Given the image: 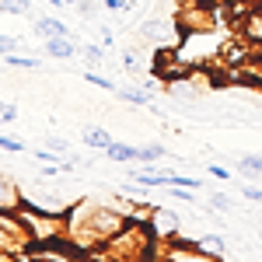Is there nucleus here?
<instances>
[{
    "instance_id": "11",
    "label": "nucleus",
    "mask_w": 262,
    "mask_h": 262,
    "mask_svg": "<svg viewBox=\"0 0 262 262\" xmlns=\"http://www.w3.org/2000/svg\"><path fill=\"white\" fill-rule=\"evenodd\" d=\"M196 245H200V252L206 255V259H224V255H227V242H224L217 231H210V234L196 238Z\"/></svg>"
},
{
    "instance_id": "7",
    "label": "nucleus",
    "mask_w": 262,
    "mask_h": 262,
    "mask_svg": "<svg viewBox=\"0 0 262 262\" xmlns=\"http://www.w3.org/2000/svg\"><path fill=\"white\" fill-rule=\"evenodd\" d=\"M32 35L46 42V39H56V35H74V32H70V25H67V21L53 18V14H42V18L32 21Z\"/></svg>"
},
{
    "instance_id": "30",
    "label": "nucleus",
    "mask_w": 262,
    "mask_h": 262,
    "mask_svg": "<svg viewBox=\"0 0 262 262\" xmlns=\"http://www.w3.org/2000/svg\"><path fill=\"white\" fill-rule=\"evenodd\" d=\"M206 175H213L217 182H227V179H231V171H227L224 164H210V168H206Z\"/></svg>"
},
{
    "instance_id": "20",
    "label": "nucleus",
    "mask_w": 262,
    "mask_h": 262,
    "mask_svg": "<svg viewBox=\"0 0 262 262\" xmlns=\"http://www.w3.org/2000/svg\"><path fill=\"white\" fill-rule=\"evenodd\" d=\"M245 32H248V42H262V11H259V14H248Z\"/></svg>"
},
{
    "instance_id": "35",
    "label": "nucleus",
    "mask_w": 262,
    "mask_h": 262,
    "mask_svg": "<svg viewBox=\"0 0 262 262\" xmlns=\"http://www.w3.org/2000/svg\"><path fill=\"white\" fill-rule=\"evenodd\" d=\"M4 67H7V63H0V77H4Z\"/></svg>"
},
{
    "instance_id": "29",
    "label": "nucleus",
    "mask_w": 262,
    "mask_h": 262,
    "mask_svg": "<svg viewBox=\"0 0 262 262\" xmlns=\"http://www.w3.org/2000/svg\"><path fill=\"white\" fill-rule=\"evenodd\" d=\"M0 119L4 122H18V108L11 101H0Z\"/></svg>"
},
{
    "instance_id": "14",
    "label": "nucleus",
    "mask_w": 262,
    "mask_h": 262,
    "mask_svg": "<svg viewBox=\"0 0 262 262\" xmlns=\"http://www.w3.org/2000/svg\"><path fill=\"white\" fill-rule=\"evenodd\" d=\"M168 158V150H164L161 143H143V147H137V161L140 164H154V161H164Z\"/></svg>"
},
{
    "instance_id": "17",
    "label": "nucleus",
    "mask_w": 262,
    "mask_h": 262,
    "mask_svg": "<svg viewBox=\"0 0 262 262\" xmlns=\"http://www.w3.org/2000/svg\"><path fill=\"white\" fill-rule=\"evenodd\" d=\"M4 63H7V67H14V70H42V63L35 60V56H18V53H7Z\"/></svg>"
},
{
    "instance_id": "36",
    "label": "nucleus",
    "mask_w": 262,
    "mask_h": 262,
    "mask_svg": "<svg viewBox=\"0 0 262 262\" xmlns=\"http://www.w3.org/2000/svg\"><path fill=\"white\" fill-rule=\"evenodd\" d=\"M4 126H7V122H4V119H0V129H4Z\"/></svg>"
},
{
    "instance_id": "13",
    "label": "nucleus",
    "mask_w": 262,
    "mask_h": 262,
    "mask_svg": "<svg viewBox=\"0 0 262 262\" xmlns=\"http://www.w3.org/2000/svg\"><path fill=\"white\" fill-rule=\"evenodd\" d=\"M0 206L4 210H18L21 206V189L7 175H0Z\"/></svg>"
},
{
    "instance_id": "10",
    "label": "nucleus",
    "mask_w": 262,
    "mask_h": 262,
    "mask_svg": "<svg viewBox=\"0 0 262 262\" xmlns=\"http://www.w3.org/2000/svg\"><path fill=\"white\" fill-rule=\"evenodd\" d=\"M129 179L143 185V189H168L171 185V175H164V171H150V168H137Z\"/></svg>"
},
{
    "instance_id": "12",
    "label": "nucleus",
    "mask_w": 262,
    "mask_h": 262,
    "mask_svg": "<svg viewBox=\"0 0 262 262\" xmlns=\"http://www.w3.org/2000/svg\"><path fill=\"white\" fill-rule=\"evenodd\" d=\"M105 158H108V161H116V164H133L137 161V147H133V143H108V147H105Z\"/></svg>"
},
{
    "instance_id": "18",
    "label": "nucleus",
    "mask_w": 262,
    "mask_h": 262,
    "mask_svg": "<svg viewBox=\"0 0 262 262\" xmlns=\"http://www.w3.org/2000/svg\"><path fill=\"white\" fill-rule=\"evenodd\" d=\"M84 143H88V147H95V150H105V147L112 143V137H108L105 129L95 126V129H84Z\"/></svg>"
},
{
    "instance_id": "34",
    "label": "nucleus",
    "mask_w": 262,
    "mask_h": 262,
    "mask_svg": "<svg viewBox=\"0 0 262 262\" xmlns=\"http://www.w3.org/2000/svg\"><path fill=\"white\" fill-rule=\"evenodd\" d=\"M213 4H221V7H224V4H234V0H213Z\"/></svg>"
},
{
    "instance_id": "24",
    "label": "nucleus",
    "mask_w": 262,
    "mask_h": 262,
    "mask_svg": "<svg viewBox=\"0 0 262 262\" xmlns=\"http://www.w3.org/2000/svg\"><path fill=\"white\" fill-rule=\"evenodd\" d=\"M0 150H4V154H21V150H25V143L14 140V137H4V129H0Z\"/></svg>"
},
{
    "instance_id": "28",
    "label": "nucleus",
    "mask_w": 262,
    "mask_h": 262,
    "mask_svg": "<svg viewBox=\"0 0 262 262\" xmlns=\"http://www.w3.org/2000/svg\"><path fill=\"white\" fill-rule=\"evenodd\" d=\"M46 147L56 150V154H63V158H67V150H70V143L63 140V137H46Z\"/></svg>"
},
{
    "instance_id": "21",
    "label": "nucleus",
    "mask_w": 262,
    "mask_h": 262,
    "mask_svg": "<svg viewBox=\"0 0 262 262\" xmlns=\"http://www.w3.org/2000/svg\"><path fill=\"white\" fill-rule=\"evenodd\" d=\"M231 206H234L231 192H213V196H210V210H213V213H227Z\"/></svg>"
},
{
    "instance_id": "26",
    "label": "nucleus",
    "mask_w": 262,
    "mask_h": 262,
    "mask_svg": "<svg viewBox=\"0 0 262 262\" xmlns=\"http://www.w3.org/2000/svg\"><path fill=\"white\" fill-rule=\"evenodd\" d=\"M171 185H182V189H196V192L203 189V182H200V179H192V175H171Z\"/></svg>"
},
{
    "instance_id": "23",
    "label": "nucleus",
    "mask_w": 262,
    "mask_h": 262,
    "mask_svg": "<svg viewBox=\"0 0 262 262\" xmlns=\"http://www.w3.org/2000/svg\"><path fill=\"white\" fill-rule=\"evenodd\" d=\"M84 77H88V84H95V88H101V91H116V81H108L105 74H98V70H88Z\"/></svg>"
},
{
    "instance_id": "1",
    "label": "nucleus",
    "mask_w": 262,
    "mask_h": 262,
    "mask_svg": "<svg viewBox=\"0 0 262 262\" xmlns=\"http://www.w3.org/2000/svg\"><path fill=\"white\" fill-rule=\"evenodd\" d=\"M224 42H227V35H221L210 25L206 28H189V32H182V42L175 46V53L189 70L192 67H210V63H217Z\"/></svg>"
},
{
    "instance_id": "5",
    "label": "nucleus",
    "mask_w": 262,
    "mask_h": 262,
    "mask_svg": "<svg viewBox=\"0 0 262 262\" xmlns=\"http://www.w3.org/2000/svg\"><path fill=\"white\" fill-rule=\"evenodd\" d=\"M137 35H140L147 46H154V49L161 53V49H175V46L182 42V25H179V21H164V18L140 21Z\"/></svg>"
},
{
    "instance_id": "32",
    "label": "nucleus",
    "mask_w": 262,
    "mask_h": 262,
    "mask_svg": "<svg viewBox=\"0 0 262 262\" xmlns=\"http://www.w3.org/2000/svg\"><path fill=\"white\" fill-rule=\"evenodd\" d=\"M18 49V42L11 39V35H0V56H7V53H14Z\"/></svg>"
},
{
    "instance_id": "6",
    "label": "nucleus",
    "mask_w": 262,
    "mask_h": 262,
    "mask_svg": "<svg viewBox=\"0 0 262 262\" xmlns=\"http://www.w3.org/2000/svg\"><path fill=\"white\" fill-rule=\"evenodd\" d=\"M147 227H150V234H154V242H168V238H175L179 234V217L171 213V210H164V206H150V213H147Z\"/></svg>"
},
{
    "instance_id": "8",
    "label": "nucleus",
    "mask_w": 262,
    "mask_h": 262,
    "mask_svg": "<svg viewBox=\"0 0 262 262\" xmlns=\"http://www.w3.org/2000/svg\"><path fill=\"white\" fill-rule=\"evenodd\" d=\"M81 49H77V42L74 35H56V39H46V56H53V60H74Z\"/></svg>"
},
{
    "instance_id": "33",
    "label": "nucleus",
    "mask_w": 262,
    "mask_h": 262,
    "mask_svg": "<svg viewBox=\"0 0 262 262\" xmlns=\"http://www.w3.org/2000/svg\"><path fill=\"white\" fill-rule=\"evenodd\" d=\"M101 46H105V49H112V46H116V35H112V28H101Z\"/></svg>"
},
{
    "instance_id": "27",
    "label": "nucleus",
    "mask_w": 262,
    "mask_h": 262,
    "mask_svg": "<svg viewBox=\"0 0 262 262\" xmlns=\"http://www.w3.org/2000/svg\"><path fill=\"white\" fill-rule=\"evenodd\" d=\"M168 189H171V200H179V203H192L196 200V196H192L196 189H182V185H168Z\"/></svg>"
},
{
    "instance_id": "15",
    "label": "nucleus",
    "mask_w": 262,
    "mask_h": 262,
    "mask_svg": "<svg viewBox=\"0 0 262 262\" xmlns=\"http://www.w3.org/2000/svg\"><path fill=\"white\" fill-rule=\"evenodd\" d=\"M0 11L14 18H32V0H0Z\"/></svg>"
},
{
    "instance_id": "22",
    "label": "nucleus",
    "mask_w": 262,
    "mask_h": 262,
    "mask_svg": "<svg viewBox=\"0 0 262 262\" xmlns=\"http://www.w3.org/2000/svg\"><path fill=\"white\" fill-rule=\"evenodd\" d=\"M81 56L84 60H91V63H98V67H105V46H81Z\"/></svg>"
},
{
    "instance_id": "16",
    "label": "nucleus",
    "mask_w": 262,
    "mask_h": 262,
    "mask_svg": "<svg viewBox=\"0 0 262 262\" xmlns=\"http://www.w3.org/2000/svg\"><path fill=\"white\" fill-rule=\"evenodd\" d=\"M122 70L129 74V77H143V70H147V63L140 60V53H122Z\"/></svg>"
},
{
    "instance_id": "4",
    "label": "nucleus",
    "mask_w": 262,
    "mask_h": 262,
    "mask_svg": "<svg viewBox=\"0 0 262 262\" xmlns=\"http://www.w3.org/2000/svg\"><path fill=\"white\" fill-rule=\"evenodd\" d=\"M18 213H21V221H25V227L32 231L35 245H46V242H56V238H67V213H46V210H39V206H28V203H21Z\"/></svg>"
},
{
    "instance_id": "9",
    "label": "nucleus",
    "mask_w": 262,
    "mask_h": 262,
    "mask_svg": "<svg viewBox=\"0 0 262 262\" xmlns=\"http://www.w3.org/2000/svg\"><path fill=\"white\" fill-rule=\"evenodd\" d=\"M116 98L126 105H140V108H154V91L147 88H116Z\"/></svg>"
},
{
    "instance_id": "3",
    "label": "nucleus",
    "mask_w": 262,
    "mask_h": 262,
    "mask_svg": "<svg viewBox=\"0 0 262 262\" xmlns=\"http://www.w3.org/2000/svg\"><path fill=\"white\" fill-rule=\"evenodd\" d=\"M32 245H35V238L25 227L21 213L0 206V259H25Z\"/></svg>"
},
{
    "instance_id": "37",
    "label": "nucleus",
    "mask_w": 262,
    "mask_h": 262,
    "mask_svg": "<svg viewBox=\"0 0 262 262\" xmlns=\"http://www.w3.org/2000/svg\"><path fill=\"white\" fill-rule=\"evenodd\" d=\"M259 224H262V217H259Z\"/></svg>"
},
{
    "instance_id": "25",
    "label": "nucleus",
    "mask_w": 262,
    "mask_h": 262,
    "mask_svg": "<svg viewBox=\"0 0 262 262\" xmlns=\"http://www.w3.org/2000/svg\"><path fill=\"white\" fill-rule=\"evenodd\" d=\"M242 196L248 203H262V185H255V182H245L242 185Z\"/></svg>"
},
{
    "instance_id": "2",
    "label": "nucleus",
    "mask_w": 262,
    "mask_h": 262,
    "mask_svg": "<svg viewBox=\"0 0 262 262\" xmlns=\"http://www.w3.org/2000/svg\"><path fill=\"white\" fill-rule=\"evenodd\" d=\"M154 252V234L147 221H126L119 234L101 248L98 255H116V259H147Z\"/></svg>"
},
{
    "instance_id": "19",
    "label": "nucleus",
    "mask_w": 262,
    "mask_h": 262,
    "mask_svg": "<svg viewBox=\"0 0 262 262\" xmlns=\"http://www.w3.org/2000/svg\"><path fill=\"white\" fill-rule=\"evenodd\" d=\"M238 168H242L245 175L255 179V175H262V158H259V154H245L242 161H238Z\"/></svg>"
},
{
    "instance_id": "31",
    "label": "nucleus",
    "mask_w": 262,
    "mask_h": 262,
    "mask_svg": "<svg viewBox=\"0 0 262 262\" xmlns=\"http://www.w3.org/2000/svg\"><path fill=\"white\" fill-rule=\"evenodd\" d=\"M105 11H129V0H101Z\"/></svg>"
}]
</instances>
